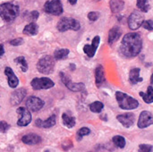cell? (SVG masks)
<instances>
[{"label": "cell", "instance_id": "6da1fadb", "mask_svg": "<svg viewBox=\"0 0 153 152\" xmlns=\"http://www.w3.org/2000/svg\"><path fill=\"white\" fill-rule=\"evenodd\" d=\"M143 47L142 37L138 33H127L124 36L120 46V53L123 56L132 58L139 55Z\"/></svg>", "mask_w": 153, "mask_h": 152}, {"label": "cell", "instance_id": "7a4b0ae2", "mask_svg": "<svg viewBox=\"0 0 153 152\" xmlns=\"http://www.w3.org/2000/svg\"><path fill=\"white\" fill-rule=\"evenodd\" d=\"M116 99L117 100L118 106L120 108L124 110H133L139 107V102L134 98L127 95L126 93L117 91L116 92Z\"/></svg>", "mask_w": 153, "mask_h": 152}, {"label": "cell", "instance_id": "3957f363", "mask_svg": "<svg viewBox=\"0 0 153 152\" xmlns=\"http://www.w3.org/2000/svg\"><path fill=\"white\" fill-rule=\"evenodd\" d=\"M0 13L2 19L4 22H13L19 14V6L11 3L2 4L0 8Z\"/></svg>", "mask_w": 153, "mask_h": 152}, {"label": "cell", "instance_id": "277c9868", "mask_svg": "<svg viewBox=\"0 0 153 152\" xmlns=\"http://www.w3.org/2000/svg\"><path fill=\"white\" fill-rule=\"evenodd\" d=\"M56 28L61 32H65V31L69 30H79L80 28H81V24H80L79 21H77V20H75L74 18L63 17L57 22Z\"/></svg>", "mask_w": 153, "mask_h": 152}, {"label": "cell", "instance_id": "5b68a950", "mask_svg": "<svg viewBox=\"0 0 153 152\" xmlns=\"http://www.w3.org/2000/svg\"><path fill=\"white\" fill-rule=\"evenodd\" d=\"M55 67V59L51 56H44L41 57L38 64L37 69L39 73L42 74H49L54 71Z\"/></svg>", "mask_w": 153, "mask_h": 152}, {"label": "cell", "instance_id": "8992f818", "mask_svg": "<svg viewBox=\"0 0 153 152\" xmlns=\"http://www.w3.org/2000/svg\"><path fill=\"white\" fill-rule=\"evenodd\" d=\"M30 85L33 90H48L55 86L54 82L48 78V77H41V78H34Z\"/></svg>", "mask_w": 153, "mask_h": 152}, {"label": "cell", "instance_id": "52a82bcc", "mask_svg": "<svg viewBox=\"0 0 153 152\" xmlns=\"http://www.w3.org/2000/svg\"><path fill=\"white\" fill-rule=\"evenodd\" d=\"M60 78L62 82L65 85V87L74 92L77 91H82L85 90V85L82 82H79V83H75L74 82H72V80L69 78V76L67 74H65V73H60Z\"/></svg>", "mask_w": 153, "mask_h": 152}, {"label": "cell", "instance_id": "ba28073f", "mask_svg": "<svg viewBox=\"0 0 153 152\" xmlns=\"http://www.w3.org/2000/svg\"><path fill=\"white\" fill-rule=\"evenodd\" d=\"M44 9L46 13L53 14V15H60L63 13L64 9L63 5L60 0H51V1H47Z\"/></svg>", "mask_w": 153, "mask_h": 152}, {"label": "cell", "instance_id": "9c48e42d", "mask_svg": "<svg viewBox=\"0 0 153 152\" xmlns=\"http://www.w3.org/2000/svg\"><path fill=\"white\" fill-rule=\"evenodd\" d=\"M143 22H144V17L142 14V13L138 11L133 12L128 17V26L131 30H134L143 26Z\"/></svg>", "mask_w": 153, "mask_h": 152}, {"label": "cell", "instance_id": "30bf717a", "mask_svg": "<svg viewBox=\"0 0 153 152\" xmlns=\"http://www.w3.org/2000/svg\"><path fill=\"white\" fill-rule=\"evenodd\" d=\"M16 112L19 115V119L17 121V125L18 126L24 127V126H27L28 125L30 124V122H31V115H30V111L26 108H23V107L18 108Z\"/></svg>", "mask_w": 153, "mask_h": 152}, {"label": "cell", "instance_id": "8fae6325", "mask_svg": "<svg viewBox=\"0 0 153 152\" xmlns=\"http://www.w3.org/2000/svg\"><path fill=\"white\" fill-rule=\"evenodd\" d=\"M45 103L44 101L35 96H30L27 99L26 101V107L29 110H30L31 112H38L43 107H44Z\"/></svg>", "mask_w": 153, "mask_h": 152}, {"label": "cell", "instance_id": "7c38bea8", "mask_svg": "<svg viewBox=\"0 0 153 152\" xmlns=\"http://www.w3.org/2000/svg\"><path fill=\"white\" fill-rule=\"evenodd\" d=\"M137 125H138V127L141 129H144L153 125V114L149 111H143L139 116Z\"/></svg>", "mask_w": 153, "mask_h": 152}, {"label": "cell", "instance_id": "4fadbf2b", "mask_svg": "<svg viewBox=\"0 0 153 152\" xmlns=\"http://www.w3.org/2000/svg\"><path fill=\"white\" fill-rule=\"evenodd\" d=\"M100 42V38L99 36H95L92 39L91 45H85L83 47V52L89 56V57H93L94 55L96 54V51L99 47Z\"/></svg>", "mask_w": 153, "mask_h": 152}, {"label": "cell", "instance_id": "5bb4252c", "mask_svg": "<svg viewBox=\"0 0 153 152\" xmlns=\"http://www.w3.org/2000/svg\"><path fill=\"white\" fill-rule=\"evenodd\" d=\"M26 95H27V90L24 88H21L19 90H14L11 95V99H10L11 104L13 106L19 105L23 100V99L25 98Z\"/></svg>", "mask_w": 153, "mask_h": 152}, {"label": "cell", "instance_id": "9a60e30c", "mask_svg": "<svg viewBox=\"0 0 153 152\" xmlns=\"http://www.w3.org/2000/svg\"><path fill=\"white\" fill-rule=\"evenodd\" d=\"M117 120L118 122L126 128H129L131 127L134 124V119H135V116L133 113H126L123 115H119L117 116Z\"/></svg>", "mask_w": 153, "mask_h": 152}, {"label": "cell", "instance_id": "2e32d148", "mask_svg": "<svg viewBox=\"0 0 153 152\" xmlns=\"http://www.w3.org/2000/svg\"><path fill=\"white\" fill-rule=\"evenodd\" d=\"M56 123V115H52L51 116H49L47 120L43 121L41 119H37L35 121V125L39 128H45V129H48V128H51L53 127Z\"/></svg>", "mask_w": 153, "mask_h": 152}, {"label": "cell", "instance_id": "e0dca14e", "mask_svg": "<svg viewBox=\"0 0 153 152\" xmlns=\"http://www.w3.org/2000/svg\"><path fill=\"white\" fill-rule=\"evenodd\" d=\"M4 74L7 76V82H8L9 87H11L13 89L16 88L19 84V79L17 78L15 73L13 72L12 68H10L8 66L5 67L4 68Z\"/></svg>", "mask_w": 153, "mask_h": 152}, {"label": "cell", "instance_id": "ac0fdd59", "mask_svg": "<svg viewBox=\"0 0 153 152\" xmlns=\"http://www.w3.org/2000/svg\"><path fill=\"white\" fill-rule=\"evenodd\" d=\"M22 142L27 145H37L42 142V139L36 133H28L22 136Z\"/></svg>", "mask_w": 153, "mask_h": 152}, {"label": "cell", "instance_id": "d6986e66", "mask_svg": "<svg viewBox=\"0 0 153 152\" xmlns=\"http://www.w3.org/2000/svg\"><path fill=\"white\" fill-rule=\"evenodd\" d=\"M95 81L97 87H101L106 83V77H105V71L104 67L100 65L96 67L95 70Z\"/></svg>", "mask_w": 153, "mask_h": 152}, {"label": "cell", "instance_id": "ffe728a7", "mask_svg": "<svg viewBox=\"0 0 153 152\" xmlns=\"http://www.w3.org/2000/svg\"><path fill=\"white\" fill-rule=\"evenodd\" d=\"M121 35H122V30H121L120 27H118V26L113 27L108 32V44L112 45L113 43H115L117 40L119 39Z\"/></svg>", "mask_w": 153, "mask_h": 152}, {"label": "cell", "instance_id": "44dd1931", "mask_svg": "<svg viewBox=\"0 0 153 152\" xmlns=\"http://www.w3.org/2000/svg\"><path fill=\"white\" fill-rule=\"evenodd\" d=\"M140 72H141L140 68L131 69L129 73V82H131V84H137L138 82H143V79L140 77Z\"/></svg>", "mask_w": 153, "mask_h": 152}, {"label": "cell", "instance_id": "7402d4cb", "mask_svg": "<svg viewBox=\"0 0 153 152\" xmlns=\"http://www.w3.org/2000/svg\"><path fill=\"white\" fill-rule=\"evenodd\" d=\"M109 5H110L111 12L114 13H117L123 10L125 2H124V0H110Z\"/></svg>", "mask_w": 153, "mask_h": 152}, {"label": "cell", "instance_id": "603a6c76", "mask_svg": "<svg viewBox=\"0 0 153 152\" xmlns=\"http://www.w3.org/2000/svg\"><path fill=\"white\" fill-rule=\"evenodd\" d=\"M23 33L29 36H34L37 35L38 31H39V27L35 22H30L29 24H27L24 29H23Z\"/></svg>", "mask_w": 153, "mask_h": 152}, {"label": "cell", "instance_id": "cb8c5ba5", "mask_svg": "<svg viewBox=\"0 0 153 152\" xmlns=\"http://www.w3.org/2000/svg\"><path fill=\"white\" fill-rule=\"evenodd\" d=\"M140 96L143 98V101L147 104H151L153 102V87L149 86L147 88V92H140Z\"/></svg>", "mask_w": 153, "mask_h": 152}, {"label": "cell", "instance_id": "d4e9b609", "mask_svg": "<svg viewBox=\"0 0 153 152\" xmlns=\"http://www.w3.org/2000/svg\"><path fill=\"white\" fill-rule=\"evenodd\" d=\"M62 122L63 125L67 128H73L75 125V118L74 116H68L66 113H64L62 115Z\"/></svg>", "mask_w": 153, "mask_h": 152}, {"label": "cell", "instance_id": "484cf974", "mask_svg": "<svg viewBox=\"0 0 153 152\" xmlns=\"http://www.w3.org/2000/svg\"><path fill=\"white\" fill-rule=\"evenodd\" d=\"M69 50L67 48H59L56 49L54 52V57L56 60H62V59H65L68 55H69Z\"/></svg>", "mask_w": 153, "mask_h": 152}, {"label": "cell", "instance_id": "4316f807", "mask_svg": "<svg viewBox=\"0 0 153 152\" xmlns=\"http://www.w3.org/2000/svg\"><path fill=\"white\" fill-rule=\"evenodd\" d=\"M112 142H113V143H114L117 148L124 149L125 146H126V139H125L123 136H120V135L114 136L113 139H112Z\"/></svg>", "mask_w": 153, "mask_h": 152}, {"label": "cell", "instance_id": "83f0119b", "mask_svg": "<svg viewBox=\"0 0 153 152\" xmlns=\"http://www.w3.org/2000/svg\"><path fill=\"white\" fill-rule=\"evenodd\" d=\"M14 62H15L18 65H20V67H21V69H22V71L23 73L27 72V70H28V64H27V61L25 60V58H24L23 56L16 57V58L14 59Z\"/></svg>", "mask_w": 153, "mask_h": 152}, {"label": "cell", "instance_id": "f1b7e54d", "mask_svg": "<svg viewBox=\"0 0 153 152\" xmlns=\"http://www.w3.org/2000/svg\"><path fill=\"white\" fill-rule=\"evenodd\" d=\"M104 108V105L100 101H95L90 105V109L93 113H100Z\"/></svg>", "mask_w": 153, "mask_h": 152}, {"label": "cell", "instance_id": "f546056e", "mask_svg": "<svg viewBox=\"0 0 153 152\" xmlns=\"http://www.w3.org/2000/svg\"><path fill=\"white\" fill-rule=\"evenodd\" d=\"M91 133V130L87 127H82L81 129L78 130L77 133H76V138H77V141H82V139L84 137V136H87Z\"/></svg>", "mask_w": 153, "mask_h": 152}, {"label": "cell", "instance_id": "4dcf8cb0", "mask_svg": "<svg viewBox=\"0 0 153 152\" xmlns=\"http://www.w3.org/2000/svg\"><path fill=\"white\" fill-rule=\"evenodd\" d=\"M137 7L144 13H147L150 9V4L148 0H137Z\"/></svg>", "mask_w": 153, "mask_h": 152}, {"label": "cell", "instance_id": "1f68e13d", "mask_svg": "<svg viewBox=\"0 0 153 152\" xmlns=\"http://www.w3.org/2000/svg\"><path fill=\"white\" fill-rule=\"evenodd\" d=\"M153 147L149 144H141L139 146V152H152Z\"/></svg>", "mask_w": 153, "mask_h": 152}, {"label": "cell", "instance_id": "d6a6232c", "mask_svg": "<svg viewBox=\"0 0 153 152\" xmlns=\"http://www.w3.org/2000/svg\"><path fill=\"white\" fill-rule=\"evenodd\" d=\"M143 27L150 31H152L153 30V21L152 20H147V21H144L143 23Z\"/></svg>", "mask_w": 153, "mask_h": 152}, {"label": "cell", "instance_id": "836d02e7", "mask_svg": "<svg viewBox=\"0 0 153 152\" xmlns=\"http://www.w3.org/2000/svg\"><path fill=\"white\" fill-rule=\"evenodd\" d=\"M99 18V13L97 12H90L88 13V19L91 22H95L97 21Z\"/></svg>", "mask_w": 153, "mask_h": 152}, {"label": "cell", "instance_id": "e575fe53", "mask_svg": "<svg viewBox=\"0 0 153 152\" xmlns=\"http://www.w3.org/2000/svg\"><path fill=\"white\" fill-rule=\"evenodd\" d=\"M10 44L13 46H20L22 44H23V39L22 38H17L14 39L10 40Z\"/></svg>", "mask_w": 153, "mask_h": 152}, {"label": "cell", "instance_id": "d590c367", "mask_svg": "<svg viewBox=\"0 0 153 152\" xmlns=\"http://www.w3.org/2000/svg\"><path fill=\"white\" fill-rule=\"evenodd\" d=\"M9 128H10V125H9L6 122H4V121H1V125H0L1 133H5Z\"/></svg>", "mask_w": 153, "mask_h": 152}, {"label": "cell", "instance_id": "8d00e7d4", "mask_svg": "<svg viewBox=\"0 0 153 152\" xmlns=\"http://www.w3.org/2000/svg\"><path fill=\"white\" fill-rule=\"evenodd\" d=\"M30 19L29 20H33V21H36L38 18H39V12L38 11H32L30 12Z\"/></svg>", "mask_w": 153, "mask_h": 152}, {"label": "cell", "instance_id": "74e56055", "mask_svg": "<svg viewBox=\"0 0 153 152\" xmlns=\"http://www.w3.org/2000/svg\"><path fill=\"white\" fill-rule=\"evenodd\" d=\"M0 48H1V51H0V56H2L4 54V45H3V44H1V46H0Z\"/></svg>", "mask_w": 153, "mask_h": 152}, {"label": "cell", "instance_id": "f35d334b", "mask_svg": "<svg viewBox=\"0 0 153 152\" xmlns=\"http://www.w3.org/2000/svg\"><path fill=\"white\" fill-rule=\"evenodd\" d=\"M71 4H73V5H74L75 4H76V2H77V0H67Z\"/></svg>", "mask_w": 153, "mask_h": 152}, {"label": "cell", "instance_id": "ab89813d", "mask_svg": "<svg viewBox=\"0 0 153 152\" xmlns=\"http://www.w3.org/2000/svg\"><path fill=\"white\" fill-rule=\"evenodd\" d=\"M151 82L153 84V73L152 74V77H151Z\"/></svg>", "mask_w": 153, "mask_h": 152}, {"label": "cell", "instance_id": "60d3db41", "mask_svg": "<svg viewBox=\"0 0 153 152\" xmlns=\"http://www.w3.org/2000/svg\"><path fill=\"white\" fill-rule=\"evenodd\" d=\"M94 1H100V0H94Z\"/></svg>", "mask_w": 153, "mask_h": 152}, {"label": "cell", "instance_id": "b9f144b4", "mask_svg": "<svg viewBox=\"0 0 153 152\" xmlns=\"http://www.w3.org/2000/svg\"><path fill=\"white\" fill-rule=\"evenodd\" d=\"M46 152H49V151H46Z\"/></svg>", "mask_w": 153, "mask_h": 152}]
</instances>
